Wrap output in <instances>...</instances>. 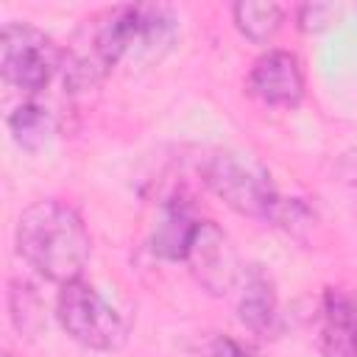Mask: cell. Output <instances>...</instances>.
Here are the masks:
<instances>
[{
    "label": "cell",
    "mask_w": 357,
    "mask_h": 357,
    "mask_svg": "<svg viewBox=\"0 0 357 357\" xmlns=\"http://www.w3.org/2000/svg\"><path fill=\"white\" fill-rule=\"evenodd\" d=\"M14 243L25 265L59 287L78 282L92 257V237L84 218L59 198H42L25 206L17 218Z\"/></svg>",
    "instance_id": "1"
},
{
    "label": "cell",
    "mask_w": 357,
    "mask_h": 357,
    "mask_svg": "<svg viewBox=\"0 0 357 357\" xmlns=\"http://www.w3.org/2000/svg\"><path fill=\"white\" fill-rule=\"evenodd\" d=\"M201 178L215 198H220L231 212L243 218L271 223L282 201L271 170L245 151H234V148L212 151L201 165Z\"/></svg>",
    "instance_id": "2"
},
{
    "label": "cell",
    "mask_w": 357,
    "mask_h": 357,
    "mask_svg": "<svg viewBox=\"0 0 357 357\" xmlns=\"http://www.w3.org/2000/svg\"><path fill=\"white\" fill-rule=\"evenodd\" d=\"M56 318L70 340L92 351H117L128 340L126 318L84 279L59 287Z\"/></svg>",
    "instance_id": "3"
},
{
    "label": "cell",
    "mask_w": 357,
    "mask_h": 357,
    "mask_svg": "<svg viewBox=\"0 0 357 357\" xmlns=\"http://www.w3.org/2000/svg\"><path fill=\"white\" fill-rule=\"evenodd\" d=\"M64 53L56 42L28 25V22H6L0 36V73L6 84L22 89L25 95L42 92L50 78L61 70Z\"/></svg>",
    "instance_id": "4"
},
{
    "label": "cell",
    "mask_w": 357,
    "mask_h": 357,
    "mask_svg": "<svg viewBox=\"0 0 357 357\" xmlns=\"http://www.w3.org/2000/svg\"><path fill=\"white\" fill-rule=\"evenodd\" d=\"M192 279L206 290L209 296H229L240 279H243V265L240 257L229 240V234L215 223V220H201L198 231L190 243V251L184 257Z\"/></svg>",
    "instance_id": "5"
},
{
    "label": "cell",
    "mask_w": 357,
    "mask_h": 357,
    "mask_svg": "<svg viewBox=\"0 0 357 357\" xmlns=\"http://www.w3.org/2000/svg\"><path fill=\"white\" fill-rule=\"evenodd\" d=\"M245 92L271 109H293L304 98V67L290 50H265L248 70Z\"/></svg>",
    "instance_id": "6"
},
{
    "label": "cell",
    "mask_w": 357,
    "mask_h": 357,
    "mask_svg": "<svg viewBox=\"0 0 357 357\" xmlns=\"http://www.w3.org/2000/svg\"><path fill=\"white\" fill-rule=\"evenodd\" d=\"M318 351L324 357H357V296L326 287L318 315Z\"/></svg>",
    "instance_id": "7"
},
{
    "label": "cell",
    "mask_w": 357,
    "mask_h": 357,
    "mask_svg": "<svg viewBox=\"0 0 357 357\" xmlns=\"http://www.w3.org/2000/svg\"><path fill=\"white\" fill-rule=\"evenodd\" d=\"M237 321L259 337H276L282 329L279 318V298L273 290L271 276L254 265L240 279V298H237Z\"/></svg>",
    "instance_id": "8"
},
{
    "label": "cell",
    "mask_w": 357,
    "mask_h": 357,
    "mask_svg": "<svg viewBox=\"0 0 357 357\" xmlns=\"http://www.w3.org/2000/svg\"><path fill=\"white\" fill-rule=\"evenodd\" d=\"M198 223H201V218L192 215L190 204L176 201V198L165 201L159 206L153 229H151V251L159 259L184 262V257L190 251V243L198 231Z\"/></svg>",
    "instance_id": "9"
},
{
    "label": "cell",
    "mask_w": 357,
    "mask_h": 357,
    "mask_svg": "<svg viewBox=\"0 0 357 357\" xmlns=\"http://www.w3.org/2000/svg\"><path fill=\"white\" fill-rule=\"evenodd\" d=\"M8 131L22 151L36 153L56 134V117L36 100H22L8 114Z\"/></svg>",
    "instance_id": "10"
},
{
    "label": "cell",
    "mask_w": 357,
    "mask_h": 357,
    "mask_svg": "<svg viewBox=\"0 0 357 357\" xmlns=\"http://www.w3.org/2000/svg\"><path fill=\"white\" fill-rule=\"evenodd\" d=\"M231 20L234 28L254 45H268L282 22H284V8L279 3H254V0H240L231 6Z\"/></svg>",
    "instance_id": "11"
},
{
    "label": "cell",
    "mask_w": 357,
    "mask_h": 357,
    "mask_svg": "<svg viewBox=\"0 0 357 357\" xmlns=\"http://www.w3.org/2000/svg\"><path fill=\"white\" fill-rule=\"evenodd\" d=\"M8 315L20 335H36L42 326V301L36 290L22 279L8 282Z\"/></svg>",
    "instance_id": "12"
},
{
    "label": "cell",
    "mask_w": 357,
    "mask_h": 357,
    "mask_svg": "<svg viewBox=\"0 0 357 357\" xmlns=\"http://www.w3.org/2000/svg\"><path fill=\"white\" fill-rule=\"evenodd\" d=\"M335 17H337V6H332V3H304L296 11V25L304 33H318V31L329 28L335 22Z\"/></svg>",
    "instance_id": "13"
},
{
    "label": "cell",
    "mask_w": 357,
    "mask_h": 357,
    "mask_svg": "<svg viewBox=\"0 0 357 357\" xmlns=\"http://www.w3.org/2000/svg\"><path fill=\"white\" fill-rule=\"evenodd\" d=\"M206 357H257L251 346L229 337V335H218L212 337L209 349H206Z\"/></svg>",
    "instance_id": "14"
},
{
    "label": "cell",
    "mask_w": 357,
    "mask_h": 357,
    "mask_svg": "<svg viewBox=\"0 0 357 357\" xmlns=\"http://www.w3.org/2000/svg\"><path fill=\"white\" fill-rule=\"evenodd\" d=\"M3 357H11V354H3Z\"/></svg>",
    "instance_id": "15"
}]
</instances>
